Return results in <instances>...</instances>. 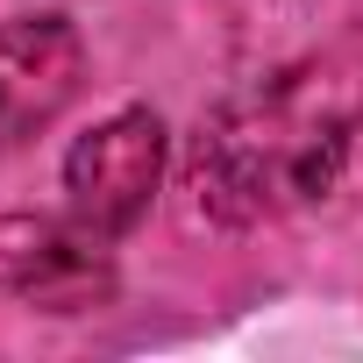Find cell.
Returning <instances> with one entry per match:
<instances>
[{"label":"cell","mask_w":363,"mask_h":363,"mask_svg":"<svg viewBox=\"0 0 363 363\" xmlns=\"http://www.w3.org/2000/svg\"><path fill=\"white\" fill-rule=\"evenodd\" d=\"M356 100L342 93L335 65L278 72L235 93L193 143V193L214 221H271L313 200L342 150H349Z\"/></svg>","instance_id":"cell-1"},{"label":"cell","mask_w":363,"mask_h":363,"mask_svg":"<svg viewBox=\"0 0 363 363\" xmlns=\"http://www.w3.org/2000/svg\"><path fill=\"white\" fill-rule=\"evenodd\" d=\"M157 178H164V121L150 107H128L93 135H79L65 157L72 221L93 235H128L157 200Z\"/></svg>","instance_id":"cell-2"},{"label":"cell","mask_w":363,"mask_h":363,"mask_svg":"<svg viewBox=\"0 0 363 363\" xmlns=\"http://www.w3.org/2000/svg\"><path fill=\"white\" fill-rule=\"evenodd\" d=\"M86 86V43L65 15L0 22V150L43 135Z\"/></svg>","instance_id":"cell-3"},{"label":"cell","mask_w":363,"mask_h":363,"mask_svg":"<svg viewBox=\"0 0 363 363\" xmlns=\"http://www.w3.org/2000/svg\"><path fill=\"white\" fill-rule=\"evenodd\" d=\"M107 257L93 250V228H50V221H0V292H15L50 313H79L107 299Z\"/></svg>","instance_id":"cell-4"}]
</instances>
